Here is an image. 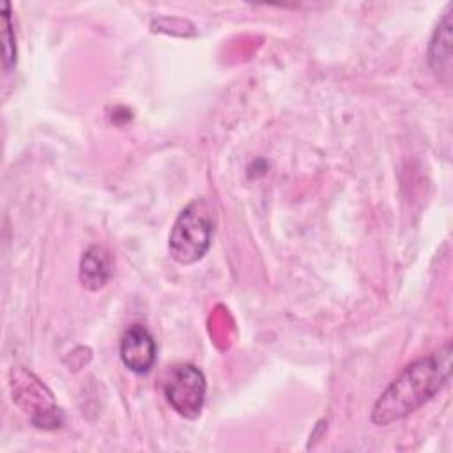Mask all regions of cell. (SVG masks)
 Wrapping results in <instances>:
<instances>
[{"instance_id":"1","label":"cell","mask_w":453,"mask_h":453,"mask_svg":"<svg viewBox=\"0 0 453 453\" xmlns=\"http://www.w3.org/2000/svg\"><path fill=\"white\" fill-rule=\"evenodd\" d=\"M449 372V343H446L439 352L412 361L377 398L372 409V423L386 426L403 419L432 400L448 384Z\"/></svg>"},{"instance_id":"2","label":"cell","mask_w":453,"mask_h":453,"mask_svg":"<svg viewBox=\"0 0 453 453\" xmlns=\"http://www.w3.org/2000/svg\"><path fill=\"white\" fill-rule=\"evenodd\" d=\"M214 209L205 198L188 203L177 216L170 237L168 251L179 264H195L211 248L214 235Z\"/></svg>"},{"instance_id":"3","label":"cell","mask_w":453,"mask_h":453,"mask_svg":"<svg viewBox=\"0 0 453 453\" xmlns=\"http://www.w3.org/2000/svg\"><path fill=\"white\" fill-rule=\"evenodd\" d=\"M205 377L200 368L191 363L177 365L170 370L163 391L170 407L182 418L195 419L205 402Z\"/></svg>"},{"instance_id":"4","label":"cell","mask_w":453,"mask_h":453,"mask_svg":"<svg viewBox=\"0 0 453 453\" xmlns=\"http://www.w3.org/2000/svg\"><path fill=\"white\" fill-rule=\"evenodd\" d=\"M156 342L150 331L142 324H131L119 345L122 365L133 373H147L156 363Z\"/></svg>"},{"instance_id":"5","label":"cell","mask_w":453,"mask_h":453,"mask_svg":"<svg viewBox=\"0 0 453 453\" xmlns=\"http://www.w3.org/2000/svg\"><path fill=\"white\" fill-rule=\"evenodd\" d=\"M428 64L439 80L449 83L451 78V12L446 11L437 23L430 46H428Z\"/></svg>"},{"instance_id":"6","label":"cell","mask_w":453,"mask_h":453,"mask_svg":"<svg viewBox=\"0 0 453 453\" xmlns=\"http://www.w3.org/2000/svg\"><path fill=\"white\" fill-rule=\"evenodd\" d=\"M80 281L87 290L103 288L111 276V257L103 246H88L80 260Z\"/></svg>"},{"instance_id":"7","label":"cell","mask_w":453,"mask_h":453,"mask_svg":"<svg viewBox=\"0 0 453 453\" xmlns=\"http://www.w3.org/2000/svg\"><path fill=\"white\" fill-rule=\"evenodd\" d=\"M2 41H4V67L9 71L16 64V42L11 21V5L2 2Z\"/></svg>"}]
</instances>
